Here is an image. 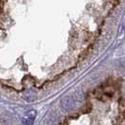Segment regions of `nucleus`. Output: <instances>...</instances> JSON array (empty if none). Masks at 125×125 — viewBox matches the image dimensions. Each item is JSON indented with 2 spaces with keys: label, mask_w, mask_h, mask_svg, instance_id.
Returning a JSON list of instances; mask_svg holds the SVG:
<instances>
[{
  "label": "nucleus",
  "mask_w": 125,
  "mask_h": 125,
  "mask_svg": "<svg viewBox=\"0 0 125 125\" xmlns=\"http://www.w3.org/2000/svg\"><path fill=\"white\" fill-rule=\"evenodd\" d=\"M36 117V112L35 111H29L26 114L25 118L23 119V125H32L34 122V119Z\"/></svg>",
  "instance_id": "2"
},
{
  "label": "nucleus",
  "mask_w": 125,
  "mask_h": 125,
  "mask_svg": "<svg viewBox=\"0 0 125 125\" xmlns=\"http://www.w3.org/2000/svg\"><path fill=\"white\" fill-rule=\"evenodd\" d=\"M84 99V96H83V93L81 91H77L75 92L73 95H70V96H66L64 97L62 100H61V103H60V105L62 107L65 111H71L73 110L77 104L81 103Z\"/></svg>",
  "instance_id": "1"
},
{
  "label": "nucleus",
  "mask_w": 125,
  "mask_h": 125,
  "mask_svg": "<svg viewBox=\"0 0 125 125\" xmlns=\"http://www.w3.org/2000/svg\"><path fill=\"white\" fill-rule=\"evenodd\" d=\"M36 98V92L33 90H28L26 93L25 94V99L28 102H31Z\"/></svg>",
  "instance_id": "3"
}]
</instances>
